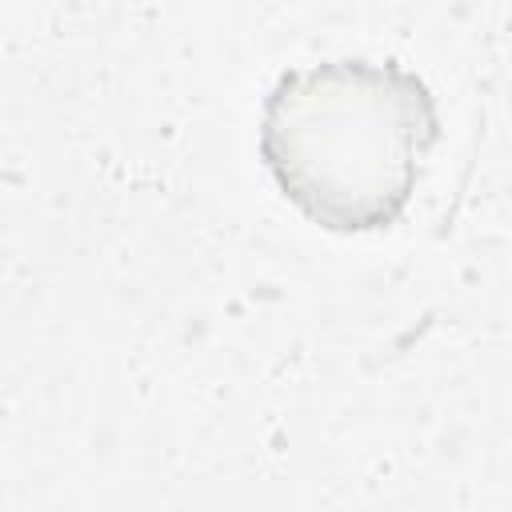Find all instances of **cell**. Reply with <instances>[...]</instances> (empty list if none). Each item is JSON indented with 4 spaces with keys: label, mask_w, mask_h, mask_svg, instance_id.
Returning a JSON list of instances; mask_svg holds the SVG:
<instances>
[{
    "label": "cell",
    "mask_w": 512,
    "mask_h": 512,
    "mask_svg": "<svg viewBox=\"0 0 512 512\" xmlns=\"http://www.w3.org/2000/svg\"><path fill=\"white\" fill-rule=\"evenodd\" d=\"M444 116L396 56L332 52L276 72L260 96L256 156L272 188L336 236L388 232L412 208Z\"/></svg>",
    "instance_id": "cell-1"
}]
</instances>
